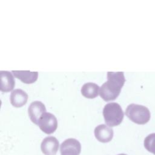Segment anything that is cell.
<instances>
[{
    "instance_id": "7",
    "label": "cell",
    "mask_w": 155,
    "mask_h": 155,
    "mask_svg": "<svg viewBox=\"0 0 155 155\" xmlns=\"http://www.w3.org/2000/svg\"><path fill=\"white\" fill-rule=\"evenodd\" d=\"M59 145V141L55 137L48 136L42 140L41 149L45 155H56Z\"/></svg>"
},
{
    "instance_id": "6",
    "label": "cell",
    "mask_w": 155,
    "mask_h": 155,
    "mask_svg": "<svg viewBox=\"0 0 155 155\" xmlns=\"http://www.w3.org/2000/svg\"><path fill=\"white\" fill-rule=\"evenodd\" d=\"M28 113L32 122L36 125H38L40 119L42 115L46 113L45 105L41 101H33L28 107Z\"/></svg>"
},
{
    "instance_id": "2",
    "label": "cell",
    "mask_w": 155,
    "mask_h": 155,
    "mask_svg": "<svg viewBox=\"0 0 155 155\" xmlns=\"http://www.w3.org/2000/svg\"><path fill=\"white\" fill-rule=\"evenodd\" d=\"M103 116L108 126L119 125L124 119V111L120 105L116 102L107 104L103 109Z\"/></svg>"
},
{
    "instance_id": "1",
    "label": "cell",
    "mask_w": 155,
    "mask_h": 155,
    "mask_svg": "<svg viewBox=\"0 0 155 155\" xmlns=\"http://www.w3.org/2000/svg\"><path fill=\"white\" fill-rule=\"evenodd\" d=\"M125 82L124 72L108 71L107 73V81L104 82L100 88L99 94L101 97L105 101L116 99L120 94Z\"/></svg>"
},
{
    "instance_id": "3",
    "label": "cell",
    "mask_w": 155,
    "mask_h": 155,
    "mask_svg": "<svg viewBox=\"0 0 155 155\" xmlns=\"http://www.w3.org/2000/svg\"><path fill=\"white\" fill-rule=\"evenodd\" d=\"M125 114L131 121L139 125L147 124L151 117L148 108L135 104H131L128 105L125 110Z\"/></svg>"
},
{
    "instance_id": "13",
    "label": "cell",
    "mask_w": 155,
    "mask_h": 155,
    "mask_svg": "<svg viewBox=\"0 0 155 155\" xmlns=\"http://www.w3.org/2000/svg\"><path fill=\"white\" fill-rule=\"evenodd\" d=\"M144 147L147 150L155 155V133L150 134L145 138Z\"/></svg>"
},
{
    "instance_id": "14",
    "label": "cell",
    "mask_w": 155,
    "mask_h": 155,
    "mask_svg": "<svg viewBox=\"0 0 155 155\" xmlns=\"http://www.w3.org/2000/svg\"><path fill=\"white\" fill-rule=\"evenodd\" d=\"M117 155H127L125 154H117Z\"/></svg>"
},
{
    "instance_id": "9",
    "label": "cell",
    "mask_w": 155,
    "mask_h": 155,
    "mask_svg": "<svg viewBox=\"0 0 155 155\" xmlns=\"http://www.w3.org/2000/svg\"><path fill=\"white\" fill-rule=\"evenodd\" d=\"M28 94L22 90L17 88L13 90L10 94V102L15 107H21L28 100Z\"/></svg>"
},
{
    "instance_id": "11",
    "label": "cell",
    "mask_w": 155,
    "mask_h": 155,
    "mask_svg": "<svg viewBox=\"0 0 155 155\" xmlns=\"http://www.w3.org/2000/svg\"><path fill=\"white\" fill-rule=\"evenodd\" d=\"M12 73H13L15 78L20 79L24 83L28 84L34 83L38 79V71L12 70Z\"/></svg>"
},
{
    "instance_id": "5",
    "label": "cell",
    "mask_w": 155,
    "mask_h": 155,
    "mask_svg": "<svg viewBox=\"0 0 155 155\" xmlns=\"http://www.w3.org/2000/svg\"><path fill=\"white\" fill-rule=\"evenodd\" d=\"M60 151L61 155H79L81 151V145L78 140L69 138L61 143Z\"/></svg>"
},
{
    "instance_id": "10",
    "label": "cell",
    "mask_w": 155,
    "mask_h": 155,
    "mask_svg": "<svg viewBox=\"0 0 155 155\" xmlns=\"http://www.w3.org/2000/svg\"><path fill=\"white\" fill-rule=\"evenodd\" d=\"M1 91L8 92L12 90L15 85V79L12 73L8 71H1Z\"/></svg>"
},
{
    "instance_id": "4",
    "label": "cell",
    "mask_w": 155,
    "mask_h": 155,
    "mask_svg": "<svg viewBox=\"0 0 155 155\" xmlns=\"http://www.w3.org/2000/svg\"><path fill=\"white\" fill-rule=\"evenodd\" d=\"M38 125L44 133L50 134L53 133L57 129L58 120L54 115L46 112L40 119Z\"/></svg>"
},
{
    "instance_id": "12",
    "label": "cell",
    "mask_w": 155,
    "mask_h": 155,
    "mask_svg": "<svg viewBox=\"0 0 155 155\" xmlns=\"http://www.w3.org/2000/svg\"><path fill=\"white\" fill-rule=\"evenodd\" d=\"M81 91L85 97L93 99L97 96L99 93V87L95 83L87 82L82 85Z\"/></svg>"
},
{
    "instance_id": "8",
    "label": "cell",
    "mask_w": 155,
    "mask_h": 155,
    "mask_svg": "<svg viewBox=\"0 0 155 155\" xmlns=\"http://www.w3.org/2000/svg\"><path fill=\"white\" fill-rule=\"evenodd\" d=\"M94 133L97 140L102 143H107L111 141L113 137V129L105 124L97 125L94 128Z\"/></svg>"
}]
</instances>
